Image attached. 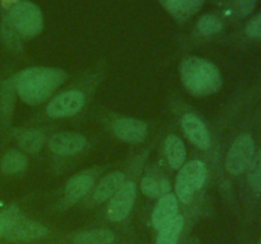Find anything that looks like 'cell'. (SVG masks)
<instances>
[{
    "instance_id": "cell-1",
    "label": "cell",
    "mask_w": 261,
    "mask_h": 244,
    "mask_svg": "<svg viewBox=\"0 0 261 244\" xmlns=\"http://www.w3.org/2000/svg\"><path fill=\"white\" fill-rule=\"evenodd\" d=\"M66 79L60 69L36 66L18 73L13 80L14 90L24 103L37 106L43 103Z\"/></svg>"
},
{
    "instance_id": "cell-2",
    "label": "cell",
    "mask_w": 261,
    "mask_h": 244,
    "mask_svg": "<svg viewBox=\"0 0 261 244\" xmlns=\"http://www.w3.org/2000/svg\"><path fill=\"white\" fill-rule=\"evenodd\" d=\"M180 73L188 90L198 97L216 94L223 83L218 68L205 58H186L181 64Z\"/></svg>"
},
{
    "instance_id": "cell-3",
    "label": "cell",
    "mask_w": 261,
    "mask_h": 244,
    "mask_svg": "<svg viewBox=\"0 0 261 244\" xmlns=\"http://www.w3.org/2000/svg\"><path fill=\"white\" fill-rule=\"evenodd\" d=\"M7 19L20 37L32 38L42 30V13L37 5L27 0L12 5Z\"/></svg>"
},
{
    "instance_id": "cell-4",
    "label": "cell",
    "mask_w": 261,
    "mask_h": 244,
    "mask_svg": "<svg viewBox=\"0 0 261 244\" xmlns=\"http://www.w3.org/2000/svg\"><path fill=\"white\" fill-rule=\"evenodd\" d=\"M206 174V165L201 160H191L184 164L176 178V195L178 200L182 203L190 202L194 193L205 183Z\"/></svg>"
},
{
    "instance_id": "cell-5",
    "label": "cell",
    "mask_w": 261,
    "mask_h": 244,
    "mask_svg": "<svg viewBox=\"0 0 261 244\" xmlns=\"http://www.w3.org/2000/svg\"><path fill=\"white\" fill-rule=\"evenodd\" d=\"M255 157V142L249 134L237 137L229 147L226 158V168L231 174L239 175L249 169Z\"/></svg>"
},
{
    "instance_id": "cell-6",
    "label": "cell",
    "mask_w": 261,
    "mask_h": 244,
    "mask_svg": "<svg viewBox=\"0 0 261 244\" xmlns=\"http://www.w3.org/2000/svg\"><path fill=\"white\" fill-rule=\"evenodd\" d=\"M86 104V96L81 90L71 89L58 94L48 102L46 113L51 118H64L71 117L82 111Z\"/></svg>"
},
{
    "instance_id": "cell-7",
    "label": "cell",
    "mask_w": 261,
    "mask_h": 244,
    "mask_svg": "<svg viewBox=\"0 0 261 244\" xmlns=\"http://www.w3.org/2000/svg\"><path fill=\"white\" fill-rule=\"evenodd\" d=\"M47 235V229L42 224L27 220L20 214L8 225L4 231V238L10 241H33Z\"/></svg>"
},
{
    "instance_id": "cell-8",
    "label": "cell",
    "mask_w": 261,
    "mask_h": 244,
    "mask_svg": "<svg viewBox=\"0 0 261 244\" xmlns=\"http://www.w3.org/2000/svg\"><path fill=\"white\" fill-rule=\"evenodd\" d=\"M137 198V185L125 182L124 186L115 193L107 208V216L111 221H122L129 216Z\"/></svg>"
},
{
    "instance_id": "cell-9",
    "label": "cell",
    "mask_w": 261,
    "mask_h": 244,
    "mask_svg": "<svg viewBox=\"0 0 261 244\" xmlns=\"http://www.w3.org/2000/svg\"><path fill=\"white\" fill-rule=\"evenodd\" d=\"M87 146V139L78 132H56L48 140V147L58 155H73Z\"/></svg>"
},
{
    "instance_id": "cell-10",
    "label": "cell",
    "mask_w": 261,
    "mask_h": 244,
    "mask_svg": "<svg viewBox=\"0 0 261 244\" xmlns=\"http://www.w3.org/2000/svg\"><path fill=\"white\" fill-rule=\"evenodd\" d=\"M148 126L144 121L135 118H119L112 124V132L117 139L130 144L142 142L147 136Z\"/></svg>"
},
{
    "instance_id": "cell-11",
    "label": "cell",
    "mask_w": 261,
    "mask_h": 244,
    "mask_svg": "<svg viewBox=\"0 0 261 244\" xmlns=\"http://www.w3.org/2000/svg\"><path fill=\"white\" fill-rule=\"evenodd\" d=\"M181 126H182V130L188 139L194 145H196L201 150L209 149V146H211L209 131L205 124L198 116L193 113L184 114L182 119H181Z\"/></svg>"
},
{
    "instance_id": "cell-12",
    "label": "cell",
    "mask_w": 261,
    "mask_h": 244,
    "mask_svg": "<svg viewBox=\"0 0 261 244\" xmlns=\"http://www.w3.org/2000/svg\"><path fill=\"white\" fill-rule=\"evenodd\" d=\"M178 216V201L173 193H167L158 200L152 214V224L161 230Z\"/></svg>"
},
{
    "instance_id": "cell-13",
    "label": "cell",
    "mask_w": 261,
    "mask_h": 244,
    "mask_svg": "<svg viewBox=\"0 0 261 244\" xmlns=\"http://www.w3.org/2000/svg\"><path fill=\"white\" fill-rule=\"evenodd\" d=\"M96 177L91 172H82L73 175L65 186V198L68 202L73 203L81 200L93 187Z\"/></svg>"
},
{
    "instance_id": "cell-14",
    "label": "cell",
    "mask_w": 261,
    "mask_h": 244,
    "mask_svg": "<svg viewBox=\"0 0 261 244\" xmlns=\"http://www.w3.org/2000/svg\"><path fill=\"white\" fill-rule=\"evenodd\" d=\"M125 183V174L122 172H111L109 174L101 178V180L97 185L94 190L93 198L97 202H103V201L111 198Z\"/></svg>"
},
{
    "instance_id": "cell-15",
    "label": "cell",
    "mask_w": 261,
    "mask_h": 244,
    "mask_svg": "<svg viewBox=\"0 0 261 244\" xmlns=\"http://www.w3.org/2000/svg\"><path fill=\"white\" fill-rule=\"evenodd\" d=\"M165 154L167 158V162L171 168L173 169H180L185 164L186 159V149L181 139L176 135H170L166 140L165 144Z\"/></svg>"
},
{
    "instance_id": "cell-16",
    "label": "cell",
    "mask_w": 261,
    "mask_h": 244,
    "mask_svg": "<svg viewBox=\"0 0 261 244\" xmlns=\"http://www.w3.org/2000/svg\"><path fill=\"white\" fill-rule=\"evenodd\" d=\"M17 140L20 149L30 154H35L42 149L46 141V134L42 130L37 129L23 130V131L18 132Z\"/></svg>"
},
{
    "instance_id": "cell-17",
    "label": "cell",
    "mask_w": 261,
    "mask_h": 244,
    "mask_svg": "<svg viewBox=\"0 0 261 244\" xmlns=\"http://www.w3.org/2000/svg\"><path fill=\"white\" fill-rule=\"evenodd\" d=\"M166 5L170 13L180 19H186L190 15L195 14L205 0H161Z\"/></svg>"
},
{
    "instance_id": "cell-18",
    "label": "cell",
    "mask_w": 261,
    "mask_h": 244,
    "mask_svg": "<svg viewBox=\"0 0 261 244\" xmlns=\"http://www.w3.org/2000/svg\"><path fill=\"white\" fill-rule=\"evenodd\" d=\"M27 157L18 150H9L5 152L4 157L2 158V163H0L3 172L9 175L22 174L27 169Z\"/></svg>"
},
{
    "instance_id": "cell-19",
    "label": "cell",
    "mask_w": 261,
    "mask_h": 244,
    "mask_svg": "<svg viewBox=\"0 0 261 244\" xmlns=\"http://www.w3.org/2000/svg\"><path fill=\"white\" fill-rule=\"evenodd\" d=\"M115 241V234L106 229L82 231L74 238L75 244H112Z\"/></svg>"
},
{
    "instance_id": "cell-20",
    "label": "cell",
    "mask_w": 261,
    "mask_h": 244,
    "mask_svg": "<svg viewBox=\"0 0 261 244\" xmlns=\"http://www.w3.org/2000/svg\"><path fill=\"white\" fill-rule=\"evenodd\" d=\"M184 228V218L177 216L172 223L161 229L157 236V244H177Z\"/></svg>"
},
{
    "instance_id": "cell-21",
    "label": "cell",
    "mask_w": 261,
    "mask_h": 244,
    "mask_svg": "<svg viewBox=\"0 0 261 244\" xmlns=\"http://www.w3.org/2000/svg\"><path fill=\"white\" fill-rule=\"evenodd\" d=\"M140 187H142V192L144 193L148 197H162V196L167 195L171 192V186L167 180H162V182H158V180L153 179L150 177H144L140 183Z\"/></svg>"
},
{
    "instance_id": "cell-22",
    "label": "cell",
    "mask_w": 261,
    "mask_h": 244,
    "mask_svg": "<svg viewBox=\"0 0 261 244\" xmlns=\"http://www.w3.org/2000/svg\"><path fill=\"white\" fill-rule=\"evenodd\" d=\"M13 80H7L0 85V113L3 116L10 114L13 108Z\"/></svg>"
},
{
    "instance_id": "cell-23",
    "label": "cell",
    "mask_w": 261,
    "mask_h": 244,
    "mask_svg": "<svg viewBox=\"0 0 261 244\" xmlns=\"http://www.w3.org/2000/svg\"><path fill=\"white\" fill-rule=\"evenodd\" d=\"M222 27H223V24H222L221 20L212 14L203 15L198 22L199 32L205 36H212L214 33L221 32Z\"/></svg>"
},
{
    "instance_id": "cell-24",
    "label": "cell",
    "mask_w": 261,
    "mask_h": 244,
    "mask_svg": "<svg viewBox=\"0 0 261 244\" xmlns=\"http://www.w3.org/2000/svg\"><path fill=\"white\" fill-rule=\"evenodd\" d=\"M250 185L256 192H261V150L252 159L249 167Z\"/></svg>"
},
{
    "instance_id": "cell-25",
    "label": "cell",
    "mask_w": 261,
    "mask_h": 244,
    "mask_svg": "<svg viewBox=\"0 0 261 244\" xmlns=\"http://www.w3.org/2000/svg\"><path fill=\"white\" fill-rule=\"evenodd\" d=\"M2 35L5 43H7L10 48H19V35H18L14 30V28L10 25L8 19H4V22H3L2 24Z\"/></svg>"
},
{
    "instance_id": "cell-26",
    "label": "cell",
    "mask_w": 261,
    "mask_h": 244,
    "mask_svg": "<svg viewBox=\"0 0 261 244\" xmlns=\"http://www.w3.org/2000/svg\"><path fill=\"white\" fill-rule=\"evenodd\" d=\"M19 215L20 212L17 206H10V207L5 208L4 211L0 212V238L4 235V231L8 228V225Z\"/></svg>"
},
{
    "instance_id": "cell-27",
    "label": "cell",
    "mask_w": 261,
    "mask_h": 244,
    "mask_svg": "<svg viewBox=\"0 0 261 244\" xmlns=\"http://www.w3.org/2000/svg\"><path fill=\"white\" fill-rule=\"evenodd\" d=\"M256 5V0H234V12L239 17H246Z\"/></svg>"
},
{
    "instance_id": "cell-28",
    "label": "cell",
    "mask_w": 261,
    "mask_h": 244,
    "mask_svg": "<svg viewBox=\"0 0 261 244\" xmlns=\"http://www.w3.org/2000/svg\"><path fill=\"white\" fill-rule=\"evenodd\" d=\"M246 33L250 37L261 38V14L255 17L254 19L247 24Z\"/></svg>"
},
{
    "instance_id": "cell-29",
    "label": "cell",
    "mask_w": 261,
    "mask_h": 244,
    "mask_svg": "<svg viewBox=\"0 0 261 244\" xmlns=\"http://www.w3.org/2000/svg\"><path fill=\"white\" fill-rule=\"evenodd\" d=\"M257 244H261V238H260V240H259V243H257Z\"/></svg>"
}]
</instances>
